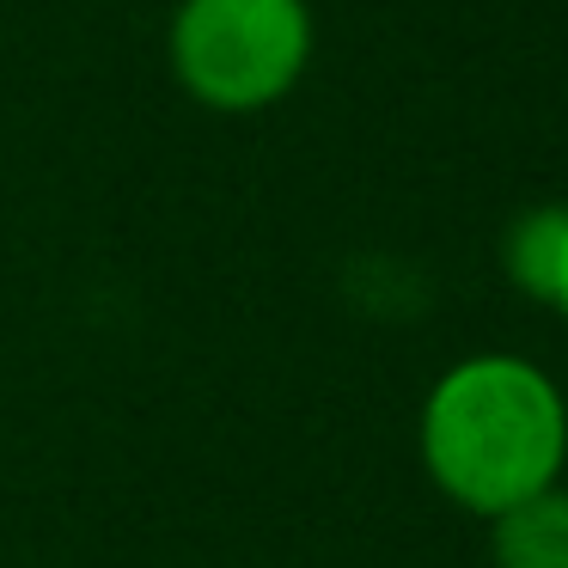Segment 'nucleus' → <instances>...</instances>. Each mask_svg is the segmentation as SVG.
I'll list each match as a JSON object with an SVG mask.
<instances>
[{"mask_svg":"<svg viewBox=\"0 0 568 568\" xmlns=\"http://www.w3.org/2000/svg\"><path fill=\"white\" fill-rule=\"evenodd\" d=\"M416 453L446 501L495 519L562 483L568 397L526 355H465L422 397Z\"/></svg>","mask_w":568,"mask_h":568,"instance_id":"nucleus-1","label":"nucleus"},{"mask_svg":"<svg viewBox=\"0 0 568 568\" xmlns=\"http://www.w3.org/2000/svg\"><path fill=\"white\" fill-rule=\"evenodd\" d=\"M562 245H568V209L562 202H544L526 209L501 239V270L538 306H556V282H562Z\"/></svg>","mask_w":568,"mask_h":568,"instance_id":"nucleus-4","label":"nucleus"},{"mask_svg":"<svg viewBox=\"0 0 568 568\" xmlns=\"http://www.w3.org/2000/svg\"><path fill=\"white\" fill-rule=\"evenodd\" d=\"M165 55L178 87L202 111H270L312 68V7L306 0H178Z\"/></svg>","mask_w":568,"mask_h":568,"instance_id":"nucleus-2","label":"nucleus"},{"mask_svg":"<svg viewBox=\"0 0 568 568\" xmlns=\"http://www.w3.org/2000/svg\"><path fill=\"white\" fill-rule=\"evenodd\" d=\"M489 556L495 568H568V489L531 495L489 519Z\"/></svg>","mask_w":568,"mask_h":568,"instance_id":"nucleus-3","label":"nucleus"},{"mask_svg":"<svg viewBox=\"0 0 568 568\" xmlns=\"http://www.w3.org/2000/svg\"><path fill=\"white\" fill-rule=\"evenodd\" d=\"M556 312L568 318V245H562V282H556Z\"/></svg>","mask_w":568,"mask_h":568,"instance_id":"nucleus-5","label":"nucleus"}]
</instances>
